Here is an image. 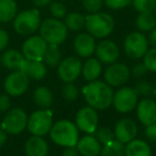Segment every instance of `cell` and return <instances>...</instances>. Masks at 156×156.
<instances>
[{"label": "cell", "instance_id": "cell-45", "mask_svg": "<svg viewBox=\"0 0 156 156\" xmlns=\"http://www.w3.org/2000/svg\"><path fill=\"white\" fill-rule=\"evenodd\" d=\"M149 43L151 44L153 47L156 48V27L153 29V30L150 32L149 35Z\"/></svg>", "mask_w": 156, "mask_h": 156}, {"label": "cell", "instance_id": "cell-40", "mask_svg": "<svg viewBox=\"0 0 156 156\" xmlns=\"http://www.w3.org/2000/svg\"><path fill=\"white\" fill-rule=\"evenodd\" d=\"M11 108V98L8 94H0V112H7Z\"/></svg>", "mask_w": 156, "mask_h": 156}, {"label": "cell", "instance_id": "cell-41", "mask_svg": "<svg viewBox=\"0 0 156 156\" xmlns=\"http://www.w3.org/2000/svg\"><path fill=\"white\" fill-rule=\"evenodd\" d=\"M9 43H10L9 33H8L5 29L0 28V52L3 51V50L8 47Z\"/></svg>", "mask_w": 156, "mask_h": 156}, {"label": "cell", "instance_id": "cell-18", "mask_svg": "<svg viewBox=\"0 0 156 156\" xmlns=\"http://www.w3.org/2000/svg\"><path fill=\"white\" fill-rule=\"evenodd\" d=\"M136 115L144 126L156 123V102L152 98H143L137 104Z\"/></svg>", "mask_w": 156, "mask_h": 156}, {"label": "cell", "instance_id": "cell-36", "mask_svg": "<svg viewBox=\"0 0 156 156\" xmlns=\"http://www.w3.org/2000/svg\"><path fill=\"white\" fill-rule=\"evenodd\" d=\"M49 12L52 17L57 20H62L66 16V8L60 1H51L49 5Z\"/></svg>", "mask_w": 156, "mask_h": 156}, {"label": "cell", "instance_id": "cell-14", "mask_svg": "<svg viewBox=\"0 0 156 156\" xmlns=\"http://www.w3.org/2000/svg\"><path fill=\"white\" fill-rule=\"evenodd\" d=\"M48 44L41 35H31L22 45V54L25 59L32 61H43Z\"/></svg>", "mask_w": 156, "mask_h": 156}, {"label": "cell", "instance_id": "cell-47", "mask_svg": "<svg viewBox=\"0 0 156 156\" xmlns=\"http://www.w3.org/2000/svg\"><path fill=\"white\" fill-rule=\"evenodd\" d=\"M153 13H154V15L156 16V5H155V9H154V12H153Z\"/></svg>", "mask_w": 156, "mask_h": 156}, {"label": "cell", "instance_id": "cell-11", "mask_svg": "<svg viewBox=\"0 0 156 156\" xmlns=\"http://www.w3.org/2000/svg\"><path fill=\"white\" fill-rule=\"evenodd\" d=\"M130 69L123 62H115L107 65L104 71V81L111 88H120L128 81Z\"/></svg>", "mask_w": 156, "mask_h": 156}, {"label": "cell", "instance_id": "cell-2", "mask_svg": "<svg viewBox=\"0 0 156 156\" xmlns=\"http://www.w3.org/2000/svg\"><path fill=\"white\" fill-rule=\"evenodd\" d=\"M49 137L52 142L62 147H76L79 140V129L75 122L62 119L54 122L49 130Z\"/></svg>", "mask_w": 156, "mask_h": 156}, {"label": "cell", "instance_id": "cell-15", "mask_svg": "<svg viewBox=\"0 0 156 156\" xmlns=\"http://www.w3.org/2000/svg\"><path fill=\"white\" fill-rule=\"evenodd\" d=\"M94 55L96 59L101 61L102 64L109 65L118 61L120 57V48L115 42L111 40L103 39L96 45V49Z\"/></svg>", "mask_w": 156, "mask_h": 156}, {"label": "cell", "instance_id": "cell-28", "mask_svg": "<svg viewBox=\"0 0 156 156\" xmlns=\"http://www.w3.org/2000/svg\"><path fill=\"white\" fill-rule=\"evenodd\" d=\"M156 27V16L154 13H139L136 18V28L140 32H151Z\"/></svg>", "mask_w": 156, "mask_h": 156}, {"label": "cell", "instance_id": "cell-33", "mask_svg": "<svg viewBox=\"0 0 156 156\" xmlns=\"http://www.w3.org/2000/svg\"><path fill=\"white\" fill-rule=\"evenodd\" d=\"M132 5L138 13H153L156 0H133Z\"/></svg>", "mask_w": 156, "mask_h": 156}, {"label": "cell", "instance_id": "cell-1", "mask_svg": "<svg viewBox=\"0 0 156 156\" xmlns=\"http://www.w3.org/2000/svg\"><path fill=\"white\" fill-rule=\"evenodd\" d=\"M81 93L87 104L96 110H105L112 106L115 91L104 80L90 81L83 87Z\"/></svg>", "mask_w": 156, "mask_h": 156}, {"label": "cell", "instance_id": "cell-13", "mask_svg": "<svg viewBox=\"0 0 156 156\" xmlns=\"http://www.w3.org/2000/svg\"><path fill=\"white\" fill-rule=\"evenodd\" d=\"M83 62L77 57L69 56L60 61L57 66V73L63 83H74L81 75Z\"/></svg>", "mask_w": 156, "mask_h": 156}, {"label": "cell", "instance_id": "cell-8", "mask_svg": "<svg viewBox=\"0 0 156 156\" xmlns=\"http://www.w3.org/2000/svg\"><path fill=\"white\" fill-rule=\"evenodd\" d=\"M27 112L20 107H15L7 111L0 128H2L8 135H20L27 128Z\"/></svg>", "mask_w": 156, "mask_h": 156}, {"label": "cell", "instance_id": "cell-32", "mask_svg": "<svg viewBox=\"0 0 156 156\" xmlns=\"http://www.w3.org/2000/svg\"><path fill=\"white\" fill-rule=\"evenodd\" d=\"M80 90L74 83H65L61 88V95L67 102H74L78 98Z\"/></svg>", "mask_w": 156, "mask_h": 156}, {"label": "cell", "instance_id": "cell-4", "mask_svg": "<svg viewBox=\"0 0 156 156\" xmlns=\"http://www.w3.org/2000/svg\"><path fill=\"white\" fill-rule=\"evenodd\" d=\"M40 35L48 45H61L67 39L69 30L61 20L50 17L46 18L40 25Z\"/></svg>", "mask_w": 156, "mask_h": 156}, {"label": "cell", "instance_id": "cell-27", "mask_svg": "<svg viewBox=\"0 0 156 156\" xmlns=\"http://www.w3.org/2000/svg\"><path fill=\"white\" fill-rule=\"evenodd\" d=\"M64 25L66 26L69 31H73V32L80 31L83 28H85L86 16H83L80 13H78V12L69 13L64 17Z\"/></svg>", "mask_w": 156, "mask_h": 156}, {"label": "cell", "instance_id": "cell-24", "mask_svg": "<svg viewBox=\"0 0 156 156\" xmlns=\"http://www.w3.org/2000/svg\"><path fill=\"white\" fill-rule=\"evenodd\" d=\"M125 156H152L150 144L142 139H136L125 144Z\"/></svg>", "mask_w": 156, "mask_h": 156}, {"label": "cell", "instance_id": "cell-37", "mask_svg": "<svg viewBox=\"0 0 156 156\" xmlns=\"http://www.w3.org/2000/svg\"><path fill=\"white\" fill-rule=\"evenodd\" d=\"M80 1L83 9L89 14L100 12L104 5V0H80Z\"/></svg>", "mask_w": 156, "mask_h": 156}, {"label": "cell", "instance_id": "cell-10", "mask_svg": "<svg viewBox=\"0 0 156 156\" xmlns=\"http://www.w3.org/2000/svg\"><path fill=\"white\" fill-rule=\"evenodd\" d=\"M98 121L100 118L98 110L89 105L81 107L77 111L75 117V124L77 128L86 135H93L96 132L98 127Z\"/></svg>", "mask_w": 156, "mask_h": 156}, {"label": "cell", "instance_id": "cell-48", "mask_svg": "<svg viewBox=\"0 0 156 156\" xmlns=\"http://www.w3.org/2000/svg\"><path fill=\"white\" fill-rule=\"evenodd\" d=\"M63 1H67V0H63Z\"/></svg>", "mask_w": 156, "mask_h": 156}, {"label": "cell", "instance_id": "cell-42", "mask_svg": "<svg viewBox=\"0 0 156 156\" xmlns=\"http://www.w3.org/2000/svg\"><path fill=\"white\" fill-rule=\"evenodd\" d=\"M144 135L147 140L156 142V123L151 124L149 126H145Z\"/></svg>", "mask_w": 156, "mask_h": 156}, {"label": "cell", "instance_id": "cell-43", "mask_svg": "<svg viewBox=\"0 0 156 156\" xmlns=\"http://www.w3.org/2000/svg\"><path fill=\"white\" fill-rule=\"evenodd\" d=\"M79 152L76 149V147H64V150L61 153V156H79Z\"/></svg>", "mask_w": 156, "mask_h": 156}, {"label": "cell", "instance_id": "cell-50", "mask_svg": "<svg viewBox=\"0 0 156 156\" xmlns=\"http://www.w3.org/2000/svg\"><path fill=\"white\" fill-rule=\"evenodd\" d=\"M100 156H102V155H100Z\"/></svg>", "mask_w": 156, "mask_h": 156}, {"label": "cell", "instance_id": "cell-49", "mask_svg": "<svg viewBox=\"0 0 156 156\" xmlns=\"http://www.w3.org/2000/svg\"><path fill=\"white\" fill-rule=\"evenodd\" d=\"M0 66H1V62H0Z\"/></svg>", "mask_w": 156, "mask_h": 156}, {"label": "cell", "instance_id": "cell-3", "mask_svg": "<svg viewBox=\"0 0 156 156\" xmlns=\"http://www.w3.org/2000/svg\"><path fill=\"white\" fill-rule=\"evenodd\" d=\"M85 28L87 32L98 40H103L111 34L115 29V20L108 13L96 12L86 16Z\"/></svg>", "mask_w": 156, "mask_h": 156}, {"label": "cell", "instance_id": "cell-34", "mask_svg": "<svg viewBox=\"0 0 156 156\" xmlns=\"http://www.w3.org/2000/svg\"><path fill=\"white\" fill-rule=\"evenodd\" d=\"M94 134H95V138L100 141V143L102 145L107 144L108 142L112 141L113 139H115L113 130L110 129L109 127H106V126L98 127V129H96V132Z\"/></svg>", "mask_w": 156, "mask_h": 156}, {"label": "cell", "instance_id": "cell-39", "mask_svg": "<svg viewBox=\"0 0 156 156\" xmlns=\"http://www.w3.org/2000/svg\"><path fill=\"white\" fill-rule=\"evenodd\" d=\"M147 72L149 71H147V69L145 67L144 63L139 62V63H136V64L133 66L132 71H130V74L136 78H141V77H143Z\"/></svg>", "mask_w": 156, "mask_h": 156}, {"label": "cell", "instance_id": "cell-25", "mask_svg": "<svg viewBox=\"0 0 156 156\" xmlns=\"http://www.w3.org/2000/svg\"><path fill=\"white\" fill-rule=\"evenodd\" d=\"M33 101L40 109H50L54 104V94L48 87L40 86L33 92Z\"/></svg>", "mask_w": 156, "mask_h": 156}, {"label": "cell", "instance_id": "cell-35", "mask_svg": "<svg viewBox=\"0 0 156 156\" xmlns=\"http://www.w3.org/2000/svg\"><path fill=\"white\" fill-rule=\"evenodd\" d=\"M142 59L147 71L156 73V48L155 47L149 48Z\"/></svg>", "mask_w": 156, "mask_h": 156}, {"label": "cell", "instance_id": "cell-12", "mask_svg": "<svg viewBox=\"0 0 156 156\" xmlns=\"http://www.w3.org/2000/svg\"><path fill=\"white\" fill-rule=\"evenodd\" d=\"M30 86V78L23 71L17 69L10 73L5 77L3 88L8 95L10 96H20L26 93Z\"/></svg>", "mask_w": 156, "mask_h": 156}, {"label": "cell", "instance_id": "cell-5", "mask_svg": "<svg viewBox=\"0 0 156 156\" xmlns=\"http://www.w3.org/2000/svg\"><path fill=\"white\" fill-rule=\"evenodd\" d=\"M41 13L39 9L25 10L17 13L13 20V29L20 35H31L37 32L41 25Z\"/></svg>", "mask_w": 156, "mask_h": 156}, {"label": "cell", "instance_id": "cell-20", "mask_svg": "<svg viewBox=\"0 0 156 156\" xmlns=\"http://www.w3.org/2000/svg\"><path fill=\"white\" fill-rule=\"evenodd\" d=\"M49 152L48 143L41 136H31L25 143L26 156H47Z\"/></svg>", "mask_w": 156, "mask_h": 156}, {"label": "cell", "instance_id": "cell-23", "mask_svg": "<svg viewBox=\"0 0 156 156\" xmlns=\"http://www.w3.org/2000/svg\"><path fill=\"white\" fill-rule=\"evenodd\" d=\"M102 72H103V64L96 58H91L90 57V58H88L83 63L81 75H83V79L87 80L88 83L98 79Z\"/></svg>", "mask_w": 156, "mask_h": 156}, {"label": "cell", "instance_id": "cell-16", "mask_svg": "<svg viewBox=\"0 0 156 156\" xmlns=\"http://www.w3.org/2000/svg\"><path fill=\"white\" fill-rule=\"evenodd\" d=\"M113 133L117 140H119L123 144H126L136 138L138 133V125L132 118H123L115 124Z\"/></svg>", "mask_w": 156, "mask_h": 156}, {"label": "cell", "instance_id": "cell-46", "mask_svg": "<svg viewBox=\"0 0 156 156\" xmlns=\"http://www.w3.org/2000/svg\"><path fill=\"white\" fill-rule=\"evenodd\" d=\"M7 140H8V134L2 128H0V147L7 142Z\"/></svg>", "mask_w": 156, "mask_h": 156}, {"label": "cell", "instance_id": "cell-21", "mask_svg": "<svg viewBox=\"0 0 156 156\" xmlns=\"http://www.w3.org/2000/svg\"><path fill=\"white\" fill-rule=\"evenodd\" d=\"M20 71H23L30 79L42 80L47 75V65L43 61H32L25 59Z\"/></svg>", "mask_w": 156, "mask_h": 156}, {"label": "cell", "instance_id": "cell-29", "mask_svg": "<svg viewBox=\"0 0 156 156\" xmlns=\"http://www.w3.org/2000/svg\"><path fill=\"white\" fill-rule=\"evenodd\" d=\"M61 51L59 46L57 45H48L43 58V62L49 67H57L60 63Z\"/></svg>", "mask_w": 156, "mask_h": 156}, {"label": "cell", "instance_id": "cell-30", "mask_svg": "<svg viewBox=\"0 0 156 156\" xmlns=\"http://www.w3.org/2000/svg\"><path fill=\"white\" fill-rule=\"evenodd\" d=\"M125 144L121 143L117 139H113L112 141L108 142L107 144H104L102 147V156H125L124 154Z\"/></svg>", "mask_w": 156, "mask_h": 156}, {"label": "cell", "instance_id": "cell-9", "mask_svg": "<svg viewBox=\"0 0 156 156\" xmlns=\"http://www.w3.org/2000/svg\"><path fill=\"white\" fill-rule=\"evenodd\" d=\"M139 102V95L132 87H120L113 94L112 106L120 113H129Z\"/></svg>", "mask_w": 156, "mask_h": 156}, {"label": "cell", "instance_id": "cell-17", "mask_svg": "<svg viewBox=\"0 0 156 156\" xmlns=\"http://www.w3.org/2000/svg\"><path fill=\"white\" fill-rule=\"evenodd\" d=\"M96 45V39L88 32L78 33L73 42L74 50L80 58H90L93 56Z\"/></svg>", "mask_w": 156, "mask_h": 156}, {"label": "cell", "instance_id": "cell-31", "mask_svg": "<svg viewBox=\"0 0 156 156\" xmlns=\"http://www.w3.org/2000/svg\"><path fill=\"white\" fill-rule=\"evenodd\" d=\"M136 92L138 93L139 96H143V98H152V96L156 95V87L150 81L145 80V79H141L136 83L134 88Z\"/></svg>", "mask_w": 156, "mask_h": 156}, {"label": "cell", "instance_id": "cell-6", "mask_svg": "<svg viewBox=\"0 0 156 156\" xmlns=\"http://www.w3.org/2000/svg\"><path fill=\"white\" fill-rule=\"evenodd\" d=\"M54 124V115L50 109H37L28 117L27 129L33 136L44 137L49 134Z\"/></svg>", "mask_w": 156, "mask_h": 156}, {"label": "cell", "instance_id": "cell-26", "mask_svg": "<svg viewBox=\"0 0 156 156\" xmlns=\"http://www.w3.org/2000/svg\"><path fill=\"white\" fill-rule=\"evenodd\" d=\"M17 3L15 0H0V23L13 22L17 14Z\"/></svg>", "mask_w": 156, "mask_h": 156}, {"label": "cell", "instance_id": "cell-7", "mask_svg": "<svg viewBox=\"0 0 156 156\" xmlns=\"http://www.w3.org/2000/svg\"><path fill=\"white\" fill-rule=\"evenodd\" d=\"M149 39L140 31H133L126 35L123 43L125 55L129 59L138 60L143 58L149 49Z\"/></svg>", "mask_w": 156, "mask_h": 156}, {"label": "cell", "instance_id": "cell-19", "mask_svg": "<svg viewBox=\"0 0 156 156\" xmlns=\"http://www.w3.org/2000/svg\"><path fill=\"white\" fill-rule=\"evenodd\" d=\"M103 145L93 135H86L78 140L76 149L81 156H100Z\"/></svg>", "mask_w": 156, "mask_h": 156}, {"label": "cell", "instance_id": "cell-44", "mask_svg": "<svg viewBox=\"0 0 156 156\" xmlns=\"http://www.w3.org/2000/svg\"><path fill=\"white\" fill-rule=\"evenodd\" d=\"M32 2L37 8H44L46 5H49L51 0H32Z\"/></svg>", "mask_w": 156, "mask_h": 156}, {"label": "cell", "instance_id": "cell-22", "mask_svg": "<svg viewBox=\"0 0 156 156\" xmlns=\"http://www.w3.org/2000/svg\"><path fill=\"white\" fill-rule=\"evenodd\" d=\"M24 61H25V57L22 54V51H20L17 49H14V48L5 50L3 54L1 55V59H0L1 65H3L5 69H11V71L20 69Z\"/></svg>", "mask_w": 156, "mask_h": 156}, {"label": "cell", "instance_id": "cell-38", "mask_svg": "<svg viewBox=\"0 0 156 156\" xmlns=\"http://www.w3.org/2000/svg\"><path fill=\"white\" fill-rule=\"evenodd\" d=\"M133 0H104V5L110 10H122L132 5Z\"/></svg>", "mask_w": 156, "mask_h": 156}]
</instances>
